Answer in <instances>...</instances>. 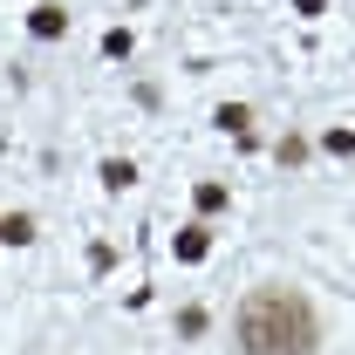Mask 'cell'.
Here are the masks:
<instances>
[{
	"instance_id": "cell-10",
	"label": "cell",
	"mask_w": 355,
	"mask_h": 355,
	"mask_svg": "<svg viewBox=\"0 0 355 355\" xmlns=\"http://www.w3.org/2000/svg\"><path fill=\"white\" fill-rule=\"evenodd\" d=\"M321 150H335V157H349V150H355V130H328V137H321Z\"/></svg>"
},
{
	"instance_id": "cell-2",
	"label": "cell",
	"mask_w": 355,
	"mask_h": 355,
	"mask_svg": "<svg viewBox=\"0 0 355 355\" xmlns=\"http://www.w3.org/2000/svg\"><path fill=\"white\" fill-rule=\"evenodd\" d=\"M28 28H35V35H42V42H62V35H69V14H62V7H55V0H42V7H35V14H28Z\"/></svg>"
},
{
	"instance_id": "cell-8",
	"label": "cell",
	"mask_w": 355,
	"mask_h": 355,
	"mask_svg": "<svg viewBox=\"0 0 355 355\" xmlns=\"http://www.w3.org/2000/svg\"><path fill=\"white\" fill-rule=\"evenodd\" d=\"M191 198H198V212H205V219H212V212H225V184H198Z\"/></svg>"
},
{
	"instance_id": "cell-6",
	"label": "cell",
	"mask_w": 355,
	"mask_h": 355,
	"mask_svg": "<svg viewBox=\"0 0 355 355\" xmlns=\"http://www.w3.org/2000/svg\"><path fill=\"white\" fill-rule=\"evenodd\" d=\"M0 239H7V246H28V239H35V219H28V212H7V219H0Z\"/></svg>"
},
{
	"instance_id": "cell-11",
	"label": "cell",
	"mask_w": 355,
	"mask_h": 355,
	"mask_svg": "<svg viewBox=\"0 0 355 355\" xmlns=\"http://www.w3.org/2000/svg\"><path fill=\"white\" fill-rule=\"evenodd\" d=\"M178 335H205V308H184V314H178Z\"/></svg>"
},
{
	"instance_id": "cell-4",
	"label": "cell",
	"mask_w": 355,
	"mask_h": 355,
	"mask_svg": "<svg viewBox=\"0 0 355 355\" xmlns=\"http://www.w3.org/2000/svg\"><path fill=\"white\" fill-rule=\"evenodd\" d=\"M212 123L232 130V137H253V110H246V103H219V110H212Z\"/></svg>"
},
{
	"instance_id": "cell-12",
	"label": "cell",
	"mask_w": 355,
	"mask_h": 355,
	"mask_svg": "<svg viewBox=\"0 0 355 355\" xmlns=\"http://www.w3.org/2000/svg\"><path fill=\"white\" fill-rule=\"evenodd\" d=\"M321 7H328V0H294V14H301V21H321Z\"/></svg>"
},
{
	"instance_id": "cell-1",
	"label": "cell",
	"mask_w": 355,
	"mask_h": 355,
	"mask_svg": "<svg viewBox=\"0 0 355 355\" xmlns=\"http://www.w3.org/2000/svg\"><path fill=\"white\" fill-rule=\"evenodd\" d=\"M239 355H314L321 349V314L301 287H253L232 314Z\"/></svg>"
},
{
	"instance_id": "cell-3",
	"label": "cell",
	"mask_w": 355,
	"mask_h": 355,
	"mask_svg": "<svg viewBox=\"0 0 355 355\" xmlns=\"http://www.w3.org/2000/svg\"><path fill=\"white\" fill-rule=\"evenodd\" d=\"M171 253H178L184 266H191V260H205V253H212V232H205V225H184V232L171 239Z\"/></svg>"
},
{
	"instance_id": "cell-5",
	"label": "cell",
	"mask_w": 355,
	"mask_h": 355,
	"mask_svg": "<svg viewBox=\"0 0 355 355\" xmlns=\"http://www.w3.org/2000/svg\"><path fill=\"white\" fill-rule=\"evenodd\" d=\"M103 184H110V191H130V184H137V164H130V157H103Z\"/></svg>"
},
{
	"instance_id": "cell-9",
	"label": "cell",
	"mask_w": 355,
	"mask_h": 355,
	"mask_svg": "<svg viewBox=\"0 0 355 355\" xmlns=\"http://www.w3.org/2000/svg\"><path fill=\"white\" fill-rule=\"evenodd\" d=\"M273 157H280V164H301V157H308V144H301V137H280V144H273Z\"/></svg>"
},
{
	"instance_id": "cell-7",
	"label": "cell",
	"mask_w": 355,
	"mask_h": 355,
	"mask_svg": "<svg viewBox=\"0 0 355 355\" xmlns=\"http://www.w3.org/2000/svg\"><path fill=\"white\" fill-rule=\"evenodd\" d=\"M130 28H110V35H103V55H110V62H130Z\"/></svg>"
}]
</instances>
